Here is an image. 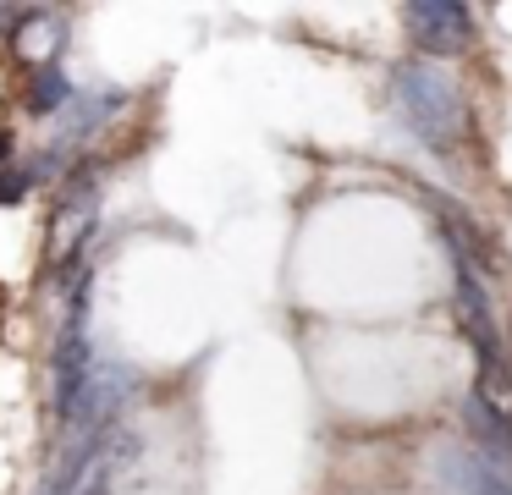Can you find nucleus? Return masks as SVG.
Segmentation results:
<instances>
[{
    "instance_id": "1",
    "label": "nucleus",
    "mask_w": 512,
    "mask_h": 495,
    "mask_svg": "<svg viewBox=\"0 0 512 495\" xmlns=\"http://www.w3.org/2000/svg\"><path fill=\"white\" fill-rule=\"evenodd\" d=\"M391 99L397 116L408 121V132L435 154H452L468 132V99L457 88V77L441 61H402L391 72Z\"/></svg>"
},
{
    "instance_id": "2",
    "label": "nucleus",
    "mask_w": 512,
    "mask_h": 495,
    "mask_svg": "<svg viewBox=\"0 0 512 495\" xmlns=\"http://www.w3.org/2000/svg\"><path fill=\"white\" fill-rule=\"evenodd\" d=\"M402 17H408V33L419 39L424 55H457L474 39V17L457 0H413Z\"/></svg>"
},
{
    "instance_id": "3",
    "label": "nucleus",
    "mask_w": 512,
    "mask_h": 495,
    "mask_svg": "<svg viewBox=\"0 0 512 495\" xmlns=\"http://www.w3.org/2000/svg\"><path fill=\"white\" fill-rule=\"evenodd\" d=\"M468 429H474V440H479V446H474L479 457L512 473V418L501 413V407L490 402L485 391H479V396H468Z\"/></svg>"
},
{
    "instance_id": "4",
    "label": "nucleus",
    "mask_w": 512,
    "mask_h": 495,
    "mask_svg": "<svg viewBox=\"0 0 512 495\" xmlns=\"http://www.w3.org/2000/svg\"><path fill=\"white\" fill-rule=\"evenodd\" d=\"M67 99H72V83H67V77H61L56 66H39L34 83H28V110H34V116H45V110H61Z\"/></svg>"
},
{
    "instance_id": "5",
    "label": "nucleus",
    "mask_w": 512,
    "mask_h": 495,
    "mask_svg": "<svg viewBox=\"0 0 512 495\" xmlns=\"http://www.w3.org/2000/svg\"><path fill=\"white\" fill-rule=\"evenodd\" d=\"M6 154H12V132H0V160H6Z\"/></svg>"
},
{
    "instance_id": "6",
    "label": "nucleus",
    "mask_w": 512,
    "mask_h": 495,
    "mask_svg": "<svg viewBox=\"0 0 512 495\" xmlns=\"http://www.w3.org/2000/svg\"><path fill=\"white\" fill-rule=\"evenodd\" d=\"M89 495H105V484H94V490H89Z\"/></svg>"
}]
</instances>
